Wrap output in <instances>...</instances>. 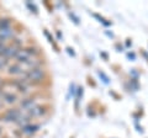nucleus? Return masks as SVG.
<instances>
[{"label": "nucleus", "instance_id": "nucleus-6", "mask_svg": "<svg viewBox=\"0 0 148 138\" xmlns=\"http://www.w3.org/2000/svg\"><path fill=\"white\" fill-rule=\"evenodd\" d=\"M8 73L10 75H20L24 73V70H22V68L18 66V64H12V66L8 68Z\"/></svg>", "mask_w": 148, "mask_h": 138}, {"label": "nucleus", "instance_id": "nucleus-13", "mask_svg": "<svg viewBox=\"0 0 148 138\" xmlns=\"http://www.w3.org/2000/svg\"><path fill=\"white\" fill-rule=\"evenodd\" d=\"M69 17H71V19L73 20V22H75V24L78 25V24H79V19H78V17L75 16V15H73V14L71 12V14H69Z\"/></svg>", "mask_w": 148, "mask_h": 138}, {"label": "nucleus", "instance_id": "nucleus-10", "mask_svg": "<svg viewBox=\"0 0 148 138\" xmlns=\"http://www.w3.org/2000/svg\"><path fill=\"white\" fill-rule=\"evenodd\" d=\"M25 51L27 52V54H29L30 57H36V56H38L40 54V52H38V49L37 48H35L34 46H31V47H27V48H25Z\"/></svg>", "mask_w": 148, "mask_h": 138}, {"label": "nucleus", "instance_id": "nucleus-18", "mask_svg": "<svg viewBox=\"0 0 148 138\" xmlns=\"http://www.w3.org/2000/svg\"><path fill=\"white\" fill-rule=\"evenodd\" d=\"M101 57H103V58L105 57V59H109V56H108V53H104V52H103V53H101Z\"/></svg>", "mask_w": 148, "mask_h": 138}, {"label": "nucleus", "instance_id": "nucleus-12", "mask_svg": "<svg viewBox=\"0 0 148 138\" xmlns=\"http://www.w3.org/2000/svg\"><path fill=\"white\" fill-rule=\"evenodd\" d=\"M82 95H83V88H82V86H79V88H78V91H77V101H78V102H79Z\"/></svg>", "mask_w": 148, "mask_h": 138}, {"label": "nucleus", "instance_id": "nucleus-2", "mask_svg": "<svg viewBox=\"0 0 148 138\" xmlns=\"http://www.w3.org/2000/svg\"><path fill=\"white\" fill-rule=\"evenodd\" d=\"M46 112H47V107L46 106H43V105H36L32 109L27 110V116L30 118H38V117H42Z\"/></svg>", "mask_w": 148, "mask_h": 138}, {"label": "nucleus", "instance_id": "nucleus-4", "mask_svg": "<svg viewBox=\"0 0 148 138\" xmlns=\"http://www.w3.org/2000/svg\"><path fill=\"white\" fill-rule=\"evenodd\" d=\"M15 58L17 59L20 63H25V64H27V62L31 59V57L27 54V52L25 49H22V51H18V52L16 53V56H15Z\"/></svg>", "mask_w": 148, "mask_h": 138}, {"label": "nucleus", "instance_id": "nucleus-7", "mask_svg": "<svg viewBox=\"0 0 148 138\" xmlns=\"http://www.w3.org/2000/svg\"><path fill=\"white\" fill-rule=\"evenodd\" d=\"M3 99H4V102L11 105V104H15L17 101V96L15 94H11V93H3Z\"/></svg>", "mask_w": 148, "mask_h": 138}, {"label": "nucleus", "instance_id": "nucleus-16", "mask_svg": "<svg viewBox=\"0 0 148 138\" xmlns=\"http://www.w3.org/2000/svg\"><path fill=\"white\" fill-rule=\"evenodd\" d=\"M67 52H68L69 54H71V56H75V53L73 52V49H72V48H69V47L67 48Z\"/></svg>", "mask_w": 148, "mask_h": 138}, {"label": "nucleus", "instance_id": "nucleus-8", "mask_svg": "<svg viewBox=\"0 0 148 138\" xmlns=\"http://www.w3.org/2000/svg\"><path fill=\"white\" fill-rule=\"evenodd\" d=\"M38 130V126L37 125H31V123H29V125H26L22 127V133H25V135H34V133Z\"/></svg>", "mask_w": 148, "mask_h": 138}, {"label": "nucleus", "instance_id": "nucleus-1", "mask_svg": "<svg viewBox=\"0 0 148 138\" xmlns=\"http://www.w3.org/2000/svg\"><path fill=\"white\" fill-rule=\"evenodd\" d=\"M27 81H32V83H40L45 78V72L42 70L41 68H34V69H30L29 72L25 74Z\"/></svg>", "mask_w": 148, "mask_h": 138}, {"label": "nucleus", "instance_id": "nucleus-3", "mask_svg": "<svg viewBox=\"0 0 148 138\" xmlns=\"http://www.w3.org/2000/svg\"><path fill=\"white\" fill-rule=\"evenodd\" d=\"M21 117V112L17 109H10L4 113V120L6 122H17V120Z\"/></svg>", "mask_w": 148, "mask_h": 138}, {"label": "nucleus", "instance_id": "nucleus-9", "mask_svg": "<svg viewBox=\"0 0 148 138\" xmlns=\"http://www.w3.org/2000/svg\"><path fill=\"white\" fill-rule=\"evenodd\" d=\"M11 29V21L10 19H0V31H5V30H10Z\"/></svg>", "mask_w": 148, "mask_h": 138}, {"label": "nucleus", "instance_id": "nucleus-17", "mask_svg": "<svg viewBox=\"0 0 148 138\" xmlns=\"http://www.w3.org/2000/svg\"><path fill=\"white\" fill-rule=\"evenodd\" d=\"M127 57H128V58H131V59H135V58H136L135 53H128V54H127Z\"/></svg>", "mask_w": 148, "mask_h": 138}, {"label": "nucleus", "instance_id": "nucleus-11", "mask_svg": "<svg viewBox=\"0 0 148 138\" xmlns=\"http://www.w3.org/2000/svg\"><path fill=\"white\" fill-rule=\"evenodd\" d=\"M99 77L101 78V80H103V83H105V84H109V83H110L109 77L106 75L105 73H103V72H99Z\"/></svg>", "mask_w": 148, "mask_h": 138}, {"label": "nucleus", "instance_id": "nucleus-15", "mask_svg": "<svg viewBox=\"0 0 148 138\" xmlns=\"http://www.w3.org/2000/svg\"><path fill=\"white\" fill-rule=\"evenodd\" d=\"M27 8H30L31 10H32V12H37V8H36V6H34V5H32L31 3H27Z\"/></svg>", "mask_w": 148, "mask_h": 138}, {"label": "nucleus", "instance_id": "nucleus-5", "mask_svg": "<svg viewBox=\"0 0 148 138\" xmlns=\"http://www.w3.org/2000/svg\"><path fill=\"white\" fill-rule=\"evenodd\" d=\"M21 107L22 109H25V110H30V109H32L34 106H36V100L34 99V98H27V99H24L21 101Z\"/></svg>", "mask_w": 148, "mask_h": 138}, {"label": "nucleus", "instance_id": "nucleus-14", "mask_svg": "<svg viewBox=\"0 0 148 138\" xmlns=\"http://www.w3.org/2000/svg\"><path fill=\"white\" fill-rule=\"evenodd\" d=\"M6 64H8V61H6V59H0V70L5 68Z\"/></svg>", "mask_w": 148, "mask_h": 138}]
</instances>
